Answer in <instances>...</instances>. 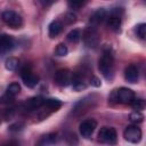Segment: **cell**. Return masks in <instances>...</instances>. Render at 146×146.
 I'll return each instance as SVG.
<instances>
[{"mask_svg": "<svg viewBox=\"0 0 146 146\" xmlns=\"http://www.w3.org/2000/svg\"><path fill=\"white\" fill-rule=\"evenodd\" d=\"M130 105L133 107V110L140 111V110H144V107H145V102H144V99H141V98H135Z\"/></svg>", "mask_w": 146, "mask_h": 146, "instance_id": "27", "label": "cell"}, {"mask_svg": "<svg viewBox=\"0 0 146 146\" xmlns=\"http://www.w3.org/2000/svg\"><path fill=\"white\" fill-rule=\"evenodd\" d=\"M91 103H92V98H91V97H86V98L81 99V100L74 106V108H73V111H72V114H73L74 116H80V115L84 114V113L89 110Z\"/></svg>", "mask_w": 146, "mask_h": 146, "instance_id": "12", "label": "cell"}, {"mask_svg": "<svg viewBox=\"0 0 146 146\" xmlns=\"http://www.w3.org/2000/svg\"><path fill=\"white\" fill-rule=\"evenodd\" d=\"M64 22H65L66 24H68V25L75 23V22H76V16H75V14H73V13H66L65 16H64Z\"/></svg>", "mask_w": 146, "mask_h": 146, "instance_id": "28", "label": "cell"}, {"mask_svg": "<svg viewBox=\"0 0 146 146\" xmlns=\"http://www.w3.org/2000/svg\"><path fill=\"white\" fill-rule=\"evenodd\" d=\"M15 41L11 35L8 34H1L0 35V55H5L9 52L14 48Z\"/></svg>", "mask_w": 146, "mask_h": 146, "instance_id": "13", "label": "cell"}, {"mask_svg": "<svg viewBox=\"0 0 146 146\" xmlns=\"http://www.w3.org/2000/svg\"><path fill=\"white\" fill-rule=\"evenodd\" d=\"M67 52H68V49H67V47H66L64 43L57 44V47H56V49H55L56 56H58V57H64V56L67 55Z\"/></svg>", "mask_w": 146, "mask_h": 146, "instance_id": "25", "label": "cell"}, {"mask_svg": "<svg viewBox=\"0 0 146 146\" xmlns=\"http://www.w3.org/2000/svg\"><path fill=\"white\" fill-rule=\"evenodd\" d=\"M62 30H63V24L59 21H57V19L56 21H52L48 25V35L51 39H54V38H56L62 32Z\"/></svg>", "mask_w": 146, "mask_h": 146, "instance_id": "18", "label": "cell"}, {"mask_svg": "<svg viewBox=\"0 0 146 146\" xmlns=\"http://www.w3.org/2000/svg\"><path fill=\"white\" fill-rule=\"evenodd\" d=\"M106 11L105 9L100 8V9H97L91 16H90V23H91V26H96L98 24H100L102 22H104L106 19Z\"/></svg>", "mask_w": 146, "mask_h": 146, "instance_id": "17", "label": "cell"}, {"mask_svg": "<svg viewBox=\"0 0 146 146\" xmlns=\"http://www.w3.org/2000/svg\"><path fill=\"white\" fill-rule=\"evenodd\" d=\"M62 106V102L59 99H56V98H49V99H44V103L42 105V107H44L47 111L48 114H50L51 112H56ZM43 111V112H44Z\"/></svg>", "mask_w": 146, "mask_h": 146, "instance_id": "16", "label": "cell"}, {"mask_svg": "<svg viewBox=\"0 0 146 146\" xmlns=\"http://www.w3.org/2000/svg\"><path fill=\"white\" fill-rule=\"evenodd\" d=\"M1 19L7 26H9L11 29H21L23 26L22 16L18 13H16L14 10H10V9H7V10L2 11Z\"/></svg>", "mask_w": 146, "mask_h": 146, "instance_id": "2", "label": "cell"}, {"mask_svg": "<svg viewBox=\"0 0 146 146\" xmlns=\"http://www.w3.org/2000/svg\"><path fill=\"white\" fill-rule=\"evenodd\" d=\"M21 92V86L17 83V82H11L8 87H7V90H6V94H8L9 96L11 97H15L16 95H18Z\"/></svg>", "mask_w": 146, "mask_h": 146, "instance_id": "20", "label": "cell"}, {"mask_svg": "<svg viewBox=\"0 0 146 146\" xmlns=\"http://www.w3.org/2000/svg\"><path fill=\"white\" fill-rule=\"evenodd\" d=\"M84 2H86V0H67L68 7H70L71 9H73V10L80 9V8L84 5Z\"/></svg>", "mask_w": 146, "mask_h": 146, "instance_id": "26", "label": "cell"}, {"mask_svg": "<svg viewBox=\"0 0 146 146\" xmlns=\"http://www.w3.org/2000/svg\"><path fill=\"white\" fill-rule=\"evenodd\" d=\"M135 32H136V34H137L138 38H140L141 40H144L145 39V35H146V24L145 23H140V24L136 25Z\"/></svg>", "mask_w": 146, "mask_h": 146, "instance_id": "24", "label": "cell"}, {"mask_svg": "<svg viewBox=\"0 0 146 146\" xmlns=\"http://www.w3.org/2000/svg\"><path fill=\"white\" fill-rule=\"evenodd\" d=\"M71 83L73 84V89L75 91H81V90H84L87 88V82H86L84 74H82L80 72H76V73L72 74V82Z\"/></svg>", "mask_w": 146, "mask_h": 146, "instance_id": "15", "label": "cell"}, {"mask_svg": "<svg viewBox=\"0 0 146 146\" xmlns=\"http://www.w3.org/2000/svg\"><path fill=\"white\" fill-rule=\"evenodd\" d=\"M98 68L102 75L106 80H112L114 76V55L111 48L104 49L99 60H98Z\"/></svg>", "mask_w": 146, "mask_h": 146, "instance_id": "1", "label": "cell"}, {"mask_svg": "<svg viewBox=\"0 0 146 146\" xmlns=\"http://www.w3.org/2000/svg\"><path fill=\"white\" fill-rule=\"evenodd\" d=\"M124 79L129 83H136L139 80V71L136 65L130 64L124 70Z\"/></svg>", "mask_w": 146, "mask_h": 146, "instance_id": "14", "label": "cell"}, {"mask_svg": "<svg viewBox=\"0 0 146 146\" xmlns=\"http://www.w3.org/2000/svg\"><path fill=\"white\" fill-rule=\"evenodd\" d=\"M98 139L102 143L113 145L116 143V139H117L116 130L112 127H103V128H100V130L98 132Z\"/></svg>", "mask_w": 146, "mask_h": 146, "instance_id": "6", "label": "cell"}, {"mask_svg": "<svg viewBox=\"0 0 146 146\" xmlns=\"http://www.w3.org/2000/svg\"><path fill=\"white\" fill-rule=\"evenodd\" d=\"M19 65V60L16 58V57H8L5 62V67L8 70V71H15L17 70Z\"/></svg>", "mask_w": 146, "mask_h": 146, "instance_id": "19", "label": "cell"}, {"mask_svg": "<svg viewBox=\"0 0 146 146\" xmlns=\"http://www.w3.org/2000/svg\"><path fill=\"white\" fill-rule=\"evenodd\" d=\"M56 137L57 135L56 133H48V135H44L42 136V138L39 140V145H51L56 141Z\"/></svg>", "mask_w": 146, "mask_h": 146, "instance_id": "21", "label": "cell"}, {"mask_svg": "<svg viewBox=\"0 0 146 146\" xmlns=\"http://www.w3.org/2000/svg\"><path fill=\"white\" fill-rule=\"evenodd\" d=\"M44 103V98L41 97V96H34V97H31L29 98L24 104H23V108L27 112H32V111H35V110H39L42 107Z\"/></svg>", "mask_w": 146, "mask_h": 146, "instance_id": "11", "label": "cell"}, {"mask_svg": "<svg viewBox=\"0 0 146 146\" xmlns=\"http://www.w3.org/2000/svg\"><path fill=\"white\" fill-rule=\"evenodd\" d=\"M13 99H14V97H11V96H9L8 94H6L5 96H2V97L0 98V104H9V103L13 102Z\"/></svg>", "mask_w": 146, "mask_h": 146, "instance_id": "29", "label": "cell"}, {"mask_svg": "<svg viewBox=\"0 0 146 146\" xmlns=\"http://www.w3.org/2000/svg\"><path fill=\"white\" fill-rule=\"evenodd\" d=\"M106 19H107V27L114 32H117L122 23V9L121 8L113 9L110 13V15L106 16Z\"/></svg>", "mask_w": 146, "mask_h": 146, "instance_id": "4", "label": "cell"}, {"mask_svg": "<svg viewBox=\"0 0 146 146\" xmlns=\"http://www.w3.org/2000/svg\"><path fill=\"white\" fill-rule=\"evenodd\" d=\"M2 120H3V115H2V114H0V124L2 123Z\"/></svg>", "mask_w": 146, "mask_h": 146, "instance_id": "32", "label": "cell"}, {"mask_svg": "<svg viewBox=\"0 0 146 146\" xmlns=\"http://www.w3.org/2000/svg\"><path fill=\"white\" fill-rule=\"evenodd\" d=\"M54 81L59 87H67L72 82V73L66 68L58 70L54 75Z\"/></svg>", "mask_w": 146, "mask_h": 146, "instance_id": "9", "label": "cell"}, {"mask_svg": "<svg viewBox=\"0 0 146 146\" xmlns=\"http://www.w3.org/2000/svg\"><path fill=\"white\" fill-rule=\"evenodd\" d=\"M81 39V31L80 30H72L68 34H67V40L72 43H78Z\"/></svg>", "mask_w": 146, "mask_h": 146, "instance_id": "22", "label": "cell"}, {"mask_svg": "<svg viewBox=\"0 0 146 146\" xmlns=\"http://www.w3.org/2000/svg\"><path fill=\"white\" fill-rule=\"evenodd\" d=\"M123 137L127 141L132 143V144H137L141 139V130L137 125H133V124L128 125L123 132Z\"/></svg>", "mask_w": 146, "mask_h": 146, "instance_id": "8", "label": "cell"}, {"mask_svg": "<svg viewBox=\"0 0 146 146\" xmlns=\"http://www.w3.org/2000/svg\"><path fill=\"white\" fill-rule=\"evenodd\" d=\"M96 128H97L96 120H94V119H87V120H83L80 123L79 131H80V133H81L82 137L89 138V137H91V135L94 133V131L96 130Z\"/></svg>", "mask_w": 146, "mask_h": 146, "instance_id": "10", "label": "cell"}, {"mask_svg": "<svg viewBox=\"0 0 146 146\" xmlns=\"http://www.w3.org/2000/svg\"><path fill=\"white\" fill-rule=\"evenodd\" d=\"M21 78H22V81L24 82V84L29 88H34L39 83V76L35 75L29 66H25L22 68Z\"/></svg>", "mask_w": 146, "mask_h": 146, "instance_id": "7", "label": "cell"}, {"mask_svg": "<svg viewBox=\"0 0 146 146\" xmlns=\"http://www.w3.org/2000/svg\"><path fill=\"white\" fill-rule=\"evenodd\" d=\"M90 83H91V86H95V87H99V86L102 84V83H100V80H99L98 78H96V76H92V78H91Z\"/></svg>", "mask_w": 146, "mask_h": 146, "instance_id": "31", "label": "cell"}, {"mask_svg": "<svg viewBox=\"0 0 146 146\" xmlns=\"http://www.w3.org/2000/svg\"><path fill=\"white\" fill-rule=\"evenodd\" d=\"M114 95H115V100L117 103L124 104V105H130L132 103V100L136 98L135 92L131 89L125 88V87H122V88H119L117 90H115Z\"/></svg>", "mask_w": 146, "mask_h": 146, "instance_id": "5", "label": "cell"}, {"mask_svg": "<svg viewBox=\"0 0 146 146\" xmlns=\"http://www.w3.org/2000/svg\"><path fill=\"white\" fill-rule=\"evenodd\" d=\"M23 127H24L23 123H16V124L10 125V127H9V130H10V131H18V130H21Z\"/></svg>", "mask_w": 146, "mask_h": 146, "instance_id": "30", "label": "cell"}, {"mask_svg": "<svg viewBox=\"0 0 146 146\" xmlns=\"http://www.w3.org/2000/svg\"><path fill=\"white\" fill-rule=\"evenodd\" d=\"M129 120L132 122V123H140V122H143V120H144V115L139 112V111H133V112H131L130 113V115H129Z\"/></svg>", "mask_w": 146, "mask_h": 146, "instance_id": "23", "label": "cell"}, {"mask_svg": "<svg viewBox=\"0 0 146 146\" xmlns=\"http://www.w3.org/2000/svg\"><path fill=\"white\" fill-rule=\"evenodd\" d=\"M82 39H83V42L84 44L88 47V48H96L99 42H100V36H99V33L98 31L96 30L95 26H89L87 27L83 33L81 34Z\"/></svg>", "mask_w": 146, "mask_h": 146, "instance_id": "3", "label": "cell"}]
</instances>
